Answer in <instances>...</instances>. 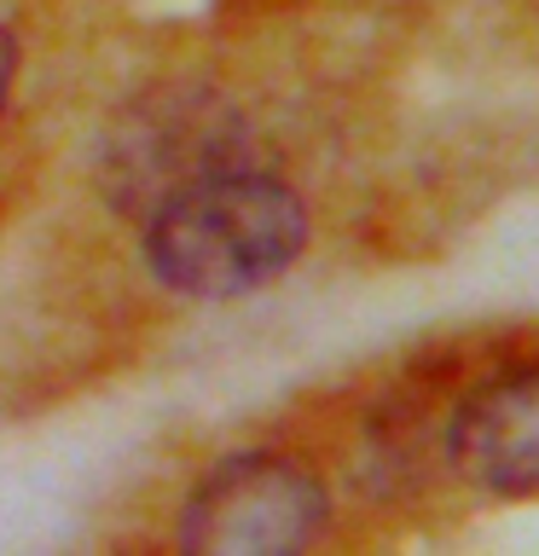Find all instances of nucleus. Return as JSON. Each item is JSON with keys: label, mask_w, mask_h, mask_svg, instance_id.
Here are the masks:
<instances>
[{"label": "nucleus", "mask_w": 539, "mask_h": 556, "mask_svg": "<svg viewBox=\"0 0 539 556\" xmlns=\"http://www.w3.org/2000/svg\"><path fill=\"white\" fill-rule=\"evenodd\" d=\"M308 203L273 168L233 156L191 174L146 208V267L163 290L191 302H233L302 255Z\"/></svg>", "instance_id": "nucleus-1"}, {"label": "nucleus", "mask_w": 539, "mask_h": 556, "mask_svg": "<svg viewBox=\"0 0 539 556\" xmlns=\"http://www.w3.org/2000/svg\"><path fill=\"white\" fill-rule=\"evenodd\" d=\"M330 521V493L302 458L238 452L186 493L180 545L198 556H290Z\"/></svg>", "instance_id": "nucleus-2"}, {"label": "nucleus", "mask_w": 539, "mask_h": 556, "mask_svg": "<svg viewBox=\"0 0 539 556\" xmlns=\"http://www.w3.org/2000/svg\"><path fill=\"white\" fill-rule=\"evenodd\" d=\"M447 464L481 493H539V365H511L447 417Z\"/></svg>", "instance_id": "nucleus-3"}, {"label": "nucleus", "mask_w": 539, "mask_h": 556, "mask_svg": "<svg viewBox=\"0 0 539 556\" xmlns=\"http://www.w3.org/2000/svg\"><path fill=\"white\" fill-rule=\"evenodd\" d=\"M12 81H17V35L0 24V111H7V99H12Z\"/></svg>", "instance_id": "nucleus-4"}]
</instances>
